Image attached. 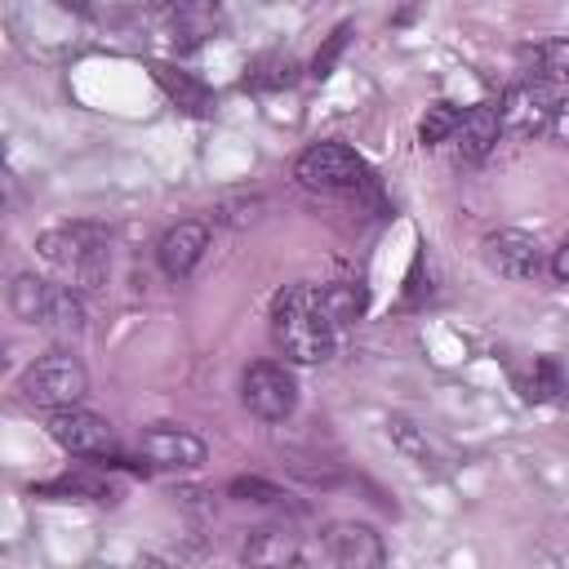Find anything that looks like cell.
<instances>
[{"instance_id": "obj_1", "label": "cell", "mask_w": 569, "mask_h": 569, "mask_svg": "<svg viewBox=\"0 0 569 569\" xmlns=\"http://www.w3.org/2000/svg\"><path fill=\"white\" fill-rule=\"evenodd\" d=\"M271 338L293 365H320L333 356L338 325L325 316L320 284H289L271 302Z\"/></svg>"}, {"instance_id": "obj_2", "label": "cell", "mask_w": 569, "mask_h": 569, "mask_svg": "<svg viewBox=\"0 0 569 569\" xmlns=\"http://www.w3.org/2000/svg\"><path fill=\"white\" fill-rule=\"evenodd\" d=\"M36 253L80 284H93L107 267V231L93 222H67L36 240Z\"/></svg>"}, {"instance_id": "obj_3", "label": "cell", "mask_w": 569, "mask_h": 569, "mask_svg": "<svg viewBox=\"0 0 569 569\" xmlns=\"http://www.w3.org/2000/svg\"><path fill=\"white\" fill-rule=\"evenodd\" d=\"M18 387H22L27 405L53 413V409H71V405L84 400L89 373H84V365H80L71 351H49V356H40L36 365H27V373H22Z\"/></svg>"}, {"instance_id": "obj_4", "label": "cell", "mask_w": 569, "mask_h": 569, "mask_svg": "<svg viewBox=\"0 0 569 569\" xmlns=\"http://www.w3.org/2000/svg\"><path fill=\"white\" fill-rule=\"evenodd\" d=\"M565 98L556 84H542V80H520L502 93L498 111H502V133L511 138H538V133H551L565 116Z\"/></svg>"}, {"instance_id": "obj_5", "label": "cell", "mask_w": 569, "mask_h": 569, "mask_svg": "<svg viewBox=\"0 0 569 569\" xmlns=\"http://www.w3.org/2000/svg\"><path fill=\"white\" fill-rule=\"evenodd\" d=\"M293 178L307 191H356L369 182V164L347 147V142H311L293 160Z\"/></svg>"}, {"instance_id": "obj_6", "label": "cell", "mask_w": 569, "mask_h": 569, "mask_svg": "<svg viewBox=\"0 0 569 569\" xmlns=\"http://www.w3.org/2000/svg\"><path fill=\"white\" fill-rule=\"evenodd\" d=\"M49 440L71 453V458H84V462H116V427L80 405L71 409H53L49 413Z\"/></svg>"}, {"instance_id": "obj_7", "label": "cell", "mask_w": 569, "mask_h": 569, "mask_svg": "<svg viewBox=\"0 0 569 569\" xmlns=\"http://www.w3.org/2000/svg\"><path fill=\"white\" fill-rule=\"evenodd\" d=\"M240 400H244V409H249L253 418H262V422H284V418L293 413V405H298V382H293V373H289L284 365L258 360V365H249L244 378H240Z\"/></svg>"}, {"instance_id": "obj_8", "label": "cell", "mask_w": 569, "mask_h": 569, "mask_svg": "<svg viewBox=\"0 0 569 569\" xmlns=\"http://www.w3.org/2000/svg\"><path fill=\"white\" fill-rule=\"evenodd\" d=\"M480 258L489 271H498L502 280H538L542 276V244L516 227H502V231H489L485 244H480Z\"/></svg>"}, {"instance_id": "obj_9", "label": "cell", "mask_w": 569, "mask_h": 569, "mask_svg": "<svg viewBox=\"0 0 569 569\" xmlns=\"http://www.w3.org/2000/svg\"><path fill=\"white\" fill-rule=\"evenodd\" d=\"M320 551H325V560H333L342 569H378V565H387L382 533L373 525H365V520H333L320 533Z\"/></svg>"}, {"instance_id": "obj_10", "label": "cell", "mask_w": 569, "mask_h": 569, "mask_svg": "<svg viewBox=\"0 0 569 569\" xmlns=\"http://www.w3.org/2000/svg\"><path fill=\"white\" fill-rule=\"evenodd\" d=\"M142 453H147L151 467H164V471H196V467L209 458V445H204L191 427L160 422V427H147V431H142Z\"/></svg>"}, {"instance_id": "obj_11", "label": "cell", "mask_w": 569, "mask_h": 569, "mask_svg": "<svg viewBox=\"0 0 569 569\" xmlns=\"http://www.w3.org/2000/svg\"><path fill=\"white\" fill-rule=\"evenodd\" d=\"M204 249H209L204 222H173V227L160 236L156 258H160V271H164L169 280H187V276L200 267Z\"/></svg>"}, {"instance_id": "obj_12", "label": "cell", "mask_w": 569, "mask_h": 569, "mask_svg": "<svg viewBox=\"0 0 569 569\" xmlns=\"http://www.w3.org/2000/svg\"><path fill=\"white\" fill-rule=\"evenodd\" d=\"M516 62L525 71V80H542V84H565L569 80V36H542L516 49Z\"/></svg>"}, {"instance_id": "obj_13", "label": "cell", "mask_w": 569, "mask_h": 569, "mask_svg": "<svg viewBox=\"0 0 569 569\" xmlns=\"http://www.w3.org/2000/svg\"><path fill=\"white\" fill-rule=\"evenodd\" d=\"M498 138H502V111H498V102H476V107H467V111H462V124H458V133H453V142H458V151H462L467 160L489 156V151L498 147Z\"/></svg>"}, {"instance_id": "obj_14", "label": "cell", "mask_w": 569, "mask_h": 569, "mask_svg": "<svg viewBox=\"0 0 569 569\" xmlns=\"http://www.w3.org/2000/svg\"><path fill=\"white\" fill-rule=\"evenodd\" d=\"M387 440H391V449L400 453V458H409L413 467H422V471H440V449H436V440L427 436V427H418L413 418H405V413H391L387 418Z\"/></svg>"}, {"instance_id": "obj_15", "label": "cell", "mask_w": 569, "mask_h": 569, "mask_svg": "<svg viewBox=\"0 0 569 569\" xmlns=\"http://www.w3.org/2000/svg\"><path fill=\"white\" fill-rule=\"evenodd\" d=\"M240 560H249V565H293V560H302V547H298V533H289V529H258V533L244 538Z\"/></svg>"}, {"instance_id": "obj_16", "label": "cell", "mask_w": 569, "mask_h": 569, "mask_svg": "<svg viewBox=\"0 0 569 569\" xmlns=\"http://www.w3.org/2000/svg\"><path fill=\"white\" fill-rule=\"evenodd\" d=\"M53 293H58V284L40 280L36 271H22V276H13V284H9V307H13L18 320H27V325H44V311H49Z\"/></svg>"}, {"instance_id": "obj_17", "label": "cell", "mask_w": 569, "mask_h": 569, "mask_svg": "<svg viewBox=\"0 0 569 569\" xmlns=\"http://www.w3.org/2000/svg\"><path fill=\"white\" fill-rule=\"evenodd\" d=\"M151 71H156L160 89H164L187 116H209V111H213V93H209L196 76H187V71H178V67H164V62H156Z\"/></svg>"}, {"instance_id": "obj_18", "label": "cell", "mask_w": 569, "mask_h": 569, "mask_svg": "<svg viewBox=\"0 0 569 569\" xmlns=\"http://www.w3.org/2000/svg\"><path fill=\"white\" fill-rule=\"evenodd\" d=\"M520 391H525V400H533V405H547V400H560L565 391H569V378H565V369L556 365V360H533V369L520 378Z\"/></svg>"}, {"instance_id": "obj_19", "label": "cell", "mask_w": 569, "mask_h": 569, "mask_svg": "<svg viewBox=\"0 0 569 569\" xmlns=\"http://www.w3.org/2000/svg\"><path fill=\"white\" fill-rule=\"evenodd\" d=\"M40 329L62 333V338L84 333V302H80L71 289H62V284H58V293H53V302H49V311H44V325H40Z\"/></svg>"}, {"instance_id": "obj_20", "label": "cell", "mask_w": 569, "mask_h": 569, "mask_svg": "<svg viewBox=\"0 0 569 569\" xmlns=\"http://www.w3.org/2000/svg\"><path fill=\"white\" fill-rule=\"evenodd\" d=\"M458 124H462V107H453V102H431L427 116L418 120V138H422V147H436V142H449V138L458 133Z\"/></svg>"}, {"instance_id": "obj_21", "label": "cell", "mask_w": 569, "mask_h": 569, "mask_svg": "<svg viewBox=\"0 0 569 569\" xmlns=\"http://www.w3.org/2000/svg\"><path fill=\"white\" fill-rule=\"evenodd\" d=\"M40 493H62V498H84V502H116V489L89 476H62L53 485H44Z\"/></svg>"}, {"instance_id": "obj_22", "label": "cell", "mask_w": 569, "mask_h": 569, "mask_svg": "<svg viewBox=\"0 0 569 569\" xmlns=\"http://www.w3.org/2000/svg\"><path fill=\"white\" fill-rule=\"evenodd\" d=\"M227 493L240 498V502H267V507H280V502L289 498L284 489H276V485H267V480H258V476H240V480H231Z\"/></svg>"}, {"instance_id": "obj_23", "label": "cell", "mask_w": 569, "mask_h": 569, "mask_svg": "<svg viewBox=\"0 0 569 569\" xmlns=\"http://www.w3.org/2000/svg\"><path fill=\"white\" fill-rule=\"evenodd\" d=\"M213 213H218V222H227V227H249V222H258V218H262V196L222 200Z\"/></svg>"}, {"instance_id": "obj_24", "label": "cell", "mask_w": 569, "mask_h": 569, "mask_svg": "<svg viewBox=\"0 0 569 569\" xmlns=\"http://www.w3.org/2000/svg\"><path fill=\"white\" fill-rule=\"evenodd\" d=\"M347 36H351V27L342 22V27H338V31H333V36L325 40V49L316 53V62H311V76H320V80H325V76L333 71V62H338V53L347 49Z\"/></svg>"}, {"instance_id": "obj_25", "label": "cell", "mask_w": 569, "mask_h": 569, "mask_svg": "<svg viewBox=\"0 0 569 569\" xmlns=\"http://www.w3.org/2000/svg\"><path fill=\"white\" fill-rule=\"evenodd\" d=\"M551 276L569 284V236H565V240H560V249L551 253Z\"/></svg>"}, {"instance_id": "obj_26", "label": "cell", "mask_w": 569, "mask_h": 569, "mask_svg": "<svg viewBox=\"0 0 569 569\" xmlns=\"http://www.w3.org/2000/svg\"><path fill=\"white\" fill-rule=\"evenodd\" d=\"M196 4H200V9H209V4H213V0H196Z\"/></svg>"}]
</instances>
